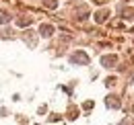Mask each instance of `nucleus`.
<instances>
[{
    "label": "nucleus",
    "instance_id": "nucleus-1",
    "mask_svg": "<svg viewBox=\"0 0 134 125\" xmlns=\"http://www.w3.org/2000/svg\"><path fill=\"white\" fill-rule=\"evenodd\" d=\"M70 60H72L74 64H83V66H87V64H89V55H87L85 51H76Z\"/></svg>",
    "mask_w": 134,
    "mask_h": 125
},
{
    "label": "nucleus",
    "instance_id": "nucleus-2",
    "mask_svg": "<svg viewBox=\"0 0 134 125\" xmlns=\"http://www.w3.org/2000/svg\"><path fill=\"white\" fill-rule=\"evenodd\" d=\"M101 64H103L105 68H111V66L118 64V55H103V58H101Z\"/></svg>",
    "mask_w": 134,
    "mask_h": 125
},
{
    "label": "nucleus",
    "instance_id": "nucleus-3",
    "mask_svg": "<svg viewBox=\"0 0 134 125\" xmlns=\"http://www.w3.org/2000/svg\"><path fill=\"white\" fill-rule=\"evenodd\" d=\"M52 33H54V27H52V25H48V23L39 27V35H41V37H46V39H48V37H52Z\"/></svg>",
    "mask_w": 134,
    "mask_h": 125
},
{
    "label": "nucleus",
    "instance_id": "nucleus-4",
    "mask_svg": "<svg viewBox=\"0 0 134 125\" xmlns=\"http://www.w3.org/2000/svg\"><path fill=\"white\" fill-rule=\"evenodd\" d=\"M105 105H107V107H111V109H118V107H120V101H118L116 94H111V96H107Z\"/></svg>",
    "mask_w": 134,
    "mask_h": 125
},
{
    "label": "nucleus",
    "instance_id": "nucleus-5",
    "mask_svg": "<svg viewBox=\"0 0 134 125\" xmlns=\"http://www.w3.org/2000/svg\"><path fill=\"white\" fill-rule=\"evenodd\" d=\"M107 16H109V10H99V12L95 15V21H97V23H103V21H107Z\"/></svg>",
    "mask_w": 134,
    "mask_h": 125
},
{
    "label": "nucleus",
    "instance_id": "nucleus-6",
    "mask_svg": "<svg viewBox=\"0 0 134 125\" xmlns=\"http://www.w3.org/2000/svg\"><path fill=\"white\" fill-rule=\"evenodd\" d=\"M87 16H89L87 8H85V6H81V8H79V15L74 16V18H79V21H87Z\"/></svg>",
    "mask_w": 134,
    "mask_h": 125
},
{
    "label": "nucleus",
    "instance_id": "nucleus-7",
    "mask_svg": "<svg viewBox=\"0 0 134 125\" xmlns=\"http://www.w3.org/2000/svg\"><path fill=\"white\" fill-rule=\"evenodd\" d=\"M31 21H33V18H31V16H27V18H19L17 23H19V25H21V27H25V25H29Z\"/></svg>",
    "mask_w": 134,
    "mask_h": 125
},
{
    "label": "nucleus",
    "instance_id": "nucleus-8",
    "mask_svg": "<svg viewBox=\"0 0 134 125\" xmlns=\"http://www.w3.org/2000/svg\"><path fill=\"white\" fill-rule=\"evenodd\" d=\"M68 113H70V119H76V117H79V109H74V107H70Z\"/></svg>",
    "mask_w": 134,
    "mask_h": 125
},
{
    "label": "nucleus",
    "instance_id": "nucleus-9",
    "mask_svg": "<svg viewBox=\"0 0 134 125\" xmlns=\"http://www.w3.org/2000/svg\"><path fill=\"white\" fill-rule=\"evenodd\" d=\"M122 15H124V18H132V15H134V8H126V10L122 12Z\"/></svg>",
    "mask_w": 134,
    "mask_h": 125
},
{
    "label": "nucleus",
    "instance_id": "nucleus-10",
    "mask_svg": "<svg viewBox=\"0 0 134 125\" xmlns=\"http://www.w3.org/2000/svg\"><path fill=\"white\" fill-rule=\"evenodd\" d=\"M43 2H46V6H48V8H56V4H58L56 0H43Z\"/></svg>",
    "mask_w": 134,
    "mask_h": 125
},
{
    "label": "nucleus",
    "instance_id": "nucleus-11",
    "mask_svg": "<svg viewBox=\"0 0 134 125\" xmlns=\"http://www.w3.org/2000/svg\"><path fill=\"white\" fill-rule=\"evenodd\" d=\"M0 23H8V12H0Z\"/></svg>",
    "mask_w": 134,
    "mask_h": 125
}]
</instances>
